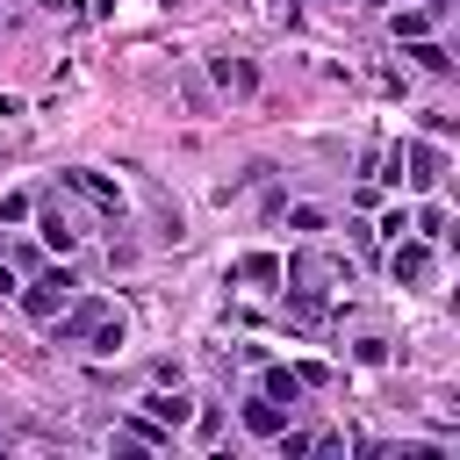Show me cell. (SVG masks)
Returning <instances> with one entry per match:
<instances>
[{"instance_id": "9a60e30c", "label": "cell", "mask_w": 460, "mask_h": 460, "mask_svg": "<svg viewBox=\"0 0 460 460\" xmlns=\"http://www.w3.org/2000/svg\"><path fill=\"white\" fill-rule=\"evenodd\" d=\"M410 58H417L424 72H453V58H446V50L431 43V36H417V43H410Z\"/></svg>"}, {"instance_id": "7c38bea8", "label": "cell", "mask_w": 460, "mask_h": 460, "mask_svg": "<svg viewBox=\"0 0 460 460\" xmlns=\"http://www.w3.org/2000/svg\"><path fill=\"white\" fill-rule=\"evenodd\" d=\"M101 309H108V302H93V295H86V302H79V309H72V316H65V323H58V338H86V331H93V316H101Z\"/></svg>"}, {"instance_id": "6da1fadb", "label": "cell", "mask_w": 460, "mask_h": 460, "mask_svg": "<svg viewBox=\"0 0 460 460\" xmlns=\"http://www.w3.org/2000/svg\"><path fill=\"white\" fill-rule=\"evenodd\" d=\"M72 288H79V280H72L65 266H43V273H36L29 288H14V295H22V309H29L36 323H58V316H65V302H72Z\"/></svg>"}, {"instance_id": "3957f363", "label": "cell", "mask_w": 460, "mask_h": 460, "mask_svg": "<svg viewBox=\"0 0 460 460\" xmlns=\"http://www.w3.org/2000/svg\"><path fill=\"white\" fill-rule=\"evenodd\" d=\"M388 273H395V280H410V288H417V280H431V244H424V237H410V230H402V237H388Z\"/></svg>"}, {"instance_id": "277c9868", "label": "cell", "mask_w": 460, "mask_h": 460, "mask_svg": "<svg viewBox=\"0 0 460 460\" xmlns=\"http://www.w3.org/2000/svg\"><path fill=\"white\" fill-rule=\"evenodd\" d=\"M208 72H216V86H223V93H252V86H259V65H252V58H237V50H216V58H208Z\"/></svg>"}, {"instance_id": "ba28073f", "label": "cell", "mask_w": 460, "mask_h": 460, "mask_svg": "<svg viewBox=\"0 0 460 460\" xmlns=\"http://www.w3.org/2000/svg\"><path fill=\"white\" fill-rule=\"evenodd\" d=\"M79 345H86V352H122V316H115V309H101V316H93V331H86Z\"/></svg>"}, {"instance_id": "5bb4252c", "label": "cell", "mask_w": 460, "mask_h": 460, "mask_svg": "<svg viewBox=\"0 0 460 460\" xmlns=\"http://www.w3.org/2000/svg\"><path fill=\"white\" fill-rule=\"evenodd\" d=\"M237 273H244V280H280V259H273V252H244Z\"/></svg>"}, {"instance_id": "9c48e42d", "label": "cell", "mask_w": 460, "mask_h": 460, "mask_svg": "<svg viewBox=\"0 0 460 460\" xmlns=\"http://www.w3.org/2000/svg\"><path fill=\"white\" fill-rule=\"evenodd\" d=\"M115 446H172V431H165L158 417H129V424L115 431Z\"/></svg>"}, {"instance_id": "8992f818", "label": "cell", "mask_w": 460, "mask_h": 460, "mask_svg": "<svg viewBox=\"0 0 460 460\" xmlns=\"http://www.w3.org/2000/svg\"><path fill=\"white\" fill-rule=\"evenodd\" d=\"M280 424H288V402H273V395H252L244 402V431L252 438H280Z\"/></svg>"}, {"instance_id": "52a82bcc", "label": "cell", "mask_w": 460, "mask_h": 460, "mask_svg": "<svg viewBox=\"0 0 460 460\" xmlns=\"http://www.w3.org/2000/svg\"><path fill=\"white\" fill-rule=\"evenodd\" d=\"M438 172H446V158H438L431 144H410V187L424 194V187H438Z\"/></svg>"}, {"instance_id": "ac0fdd59", "label": "cell", "mask_w": 460, "mask_h": 460, "mask_svg": "<svg viewBox=\"0 0 460 460\" xmlns=\"http://www.w3.org/2000/svg\"><path fill=\"white\" fill-rule=\"evenodd\" d=\"M7 115H22V101H14V93H0V122H7Z\"/></svg>"}, {"instance_id": "4fadbf2b", "label": "cell", "mask_w": 460, "mask_h": 460, "mask_svg": "<svg viewBox=\"0 0 460 460\" xmlns=\"http://www.w3.org/2000/svg\"><path fill=\"white\" fill-rule=\"evenodd\" d=\"M431 22H438L431 7H402V14H395V36H410V43H417V36H431Z\"/></svg>"}, {"instance_id": "8fae6325", "label": "cell", "mask_w": 460, "mask_h": 460, "mask_svg": "<svg viewBox=\"0 0 460 460\" xmlns=\"http://www.w3.org/2000/svg\"><path fill=\"white\" fill-rule=\"evenodd\" d=\"M259 395H273V402H295V395H302V374H295V367H266Z\"/></svg>"}, {"instance_id": "e0dca14e", "label": "cell", "mask_w": 460, "mask_h": 460, "mask_svg": "<svg viewBox=\"0 0 460 460\" xmlns=\"http://www.w3.org/2000/svg\"><path fill=\"white\" fill-rule=\"evenodd\" d=\"M352 352H359V367H381V359H388V338H359Z\"/></svg>"}, {"instance_id": "5b68a950", "label": "cell", "mask_w": 460, "mask_h": 460, "mask_svg": "<svg viewBox=\"0 0 460 460\" xmlns=\"http://www.w3.org/2000/svg\"><path fill=\"white\" fill-rule=\"evenodd\" d=\"M65 187H79V194H86L101 216H115V223H122V187H108L101 172H65Z\"/></svg>"}, {"instance_id": "7a4b0ae2", "label": "cell", "mask_w": 460, "mask_h": 460, "mask_svg": "<svg viewBox=\"0 0 460 460\" xmlns=\"http://www.w3.org/2000/svg\"><path fill=\"white\" fill-rule=\"evenodd\" d=\"M29 216H36V237H43V244H50V252H72V244H79V237H86V230H79V216H72V208H65V201H58V194H50V201H36V208H29Z\"/></svg>"}, {"instance_id": "30bf717a", "label": "cell", "mask_w": 460, "mask_h": 460, "mask_svg": "<svg viewBox=\"0 0 460 460\" xmlns=\"http://www.w3.org/2000/svg\"><path fill=\"white\" fill-rule=\"evenodd\" d=\"M144 410H151V417H158L165 431H180V424L194 417V402H187V395H144Z\"/></svg>"}, {"instance_id": "2e32d148", "label": "cell", "mask_w": 460, "mask_h": 460, "mask_svg": "<svg viewBox=\"0 0 460 460\" xmlns=\"http://www.w3.org/2000/svg\"><path fill=\"white\" fill-rule=\"evenodd\" d=\"M29 208H36V194H22V187L0 194V223H29Z\"/></svg>"}]
</instances>
